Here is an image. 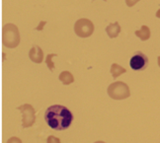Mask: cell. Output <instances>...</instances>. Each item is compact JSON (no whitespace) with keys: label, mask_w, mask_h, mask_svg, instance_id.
I'll return each instance as SVG.
<instances>
[{"label":"cell","mask_w":160,"mask_h":143,"mask_svg":"<svg viewBox=\"0 0 160 143\" xmlns=\"http://www.w3.org/2000/svg\"><path fill=\"white\" fill-rule=\"evenodd\" d=\"M134 34L137 37H138L141 41H147L150 38V30L148 27L145 26V25H142L140 30L135 31Z\"/></svg>","instance_id":"cell-9"},{"label":"cell","mask_w":160,"mask_h":143,"mask_svg":"<svg viewBox=\"0 0 160 143\" xmlns=\"http://www.w3.org/2000/svg\"><path fill=\"white\" fill-rule=\"evenodd\" d=\"M94 143H105V142H104V141H96Z\"/></svg>","instance_id":"cell-19"},{"label":"cell","mask_w":160,"mask_h":143,"mask_svg":"<svg viewBox=\"0 0 160 143\" xmlns=\"http://www.w3.org/2000/svg\"><path fill=\"white\" fill-rule=\"evenodd\" d=\"M47 143H60V139L55 137V136H48V139H47Z\"/></svg>","instance_id":"cell-13"},{"label":"cell","mask_w":160,"mask_h":143,"mask_svg":"<svg viewBox=\"0 0 160 143\" xmlns=\"http://www.w3.org/2000/svg\"><path fill=\"white\" fill-rule=\"evenodd\" d=\"M17 110H19L22 114V127L27 128L31 127L36 121V116H35V110L31 105L25 104L17 107Z\"/></svg>","instance_id":"cell-5"},{"label":"cell","mask_w":160,"mask_h":143,"mask_svg":"<svg viewBox=\"0 0 160 143\" xmlns=\"http://www.w3.org/2000/svg\"><path fill=\"white\" fill-rule=\"evenodd\" d=\"M155 16L157 17V18H159V19H160V9L156 12V14H155Z\"/></svg>","instance_id":"cell-17"},{"label":"cell","mask_w":160,"mask_h":143,"mask_svg":"<svg viewBox=\"0 0 160 143\" xmlns=\"http://www.w3.org/2000/svg\"><path fill=\"white\" fill-rule=\"evenodd\" d=\"M157 61H158V65H159V67H160V57H158V58H157Z\"/></svg>","instance_id":"cell-18"},{"label":"cell","mask_w":160,"mask_h":143,"mask_svg":"<svg viewBox=\"0 0 160 143\" xmlns=\"http://www.w3.org/2000/svg\"><path fill=\"white\" fill-rule=\"evenodd\" d=\"M46 23H47L46 21H42V22L40 23V26H39V27H37V28H36V30H38V31H41V30L42 29V27H44L45 25H46Z\"/></svg>","instance_id":"cell-16"},{"label":"cell","mask_w":160,"mask_h":143,"mask_svg":"<svg viewBox=\"0 0 160 143\" xmlns=\"http://www.w3.org/2000/svg\"><path fill=\"white\" fill-rule=\"evenodd\" d=\"M58 57L57 53H50L47 55V58H46V63L48 67V69H50L52 72L54 70V63L52 62V57Z\"/></svg>","instance_id":"cell-12"},{"label":"cell","mask_w":160,"mask_h":143,"mask_svg":"<svg viewBox=\"0 0 160 143\" xmlns=\"http://www.w3.org/2000/svg\"><path fill=\"white\" fill-rule=\"evenodd\" d=\"M120 32H121V27L118 22L111 23L106 27V33L111 39L117 38V37L119 36Z\"/></svg>","instance_id":"cell-8"},{"label":"cell","mask_w":160,"mask_h":143,"mask_svg":"<svg viewBox=\"0 0 160 143\" xmlns=\"http://www.w3.org/2000/svg\"><path fill=\"white\" fill-rule=\"evenodd\" d=\"M110 72L112 73L113 75V78L116 80V78H118L121 74L122 73H126L127 72V69L124 67H122L121 65L117 64V63H113L112 66H111V69H110Z\"/></svg>","instance_id":"cell-11"},{"label":"cell","mask_w":160,"mask_h":143,"mask_svg":"<svg viewBox=\"0 0 160 143\" xmlns=\"http://www.w3.org/2000/svg\"><path fill=\"white\" fill-rule=\"evenodd\" d=\"M6 143H22V141H21V139L19 137H16V136H14V137L9 138Z\"/></svg>","instance_id":"cell-14"},{"label":"cell","mask_w":160,"mask_h":143,"mask_svg":"<svg viewBox=\"0 0 160 143\" xmlns=\"http://www.w3.org/2000/svg\"><path fill=\"white\" fill-rule=\"evenodd\" d=\"M29 57L35 63H41L44 60V52L39 46H33L29 52Z\"/></svg>","instance_id":"cell-7"},{"label":"cell","mask_w":160,"mask_h":143,"mask_svg":"<svg viewBox=\"0 0 160 143\" xmlns=\"http://www.w3.org/2000/svg\"><path fill=\"white\" fill-rule=\"evenodd\" d=\"M107 93L114 100H124L131 96L128 86L122 81H117L111 84L108 87Z\"/></svg>","instance_id":"cell-3"},{"label":"cell","mask_w":160,"mask_h":143,"mask_svg":"<svg viewBox=\"0 0 160 143\" xmlns=\"http://www.w3.org/2000/svg\"><path fill=\"white\" fill-rule=\"evenodd\" d=\"M148 65V57L141 52H135L130 60V66L135 71L144 70Z\"/></svg>","instance_id":"cell-6"},{"label":"cell","mask_w":160,"mask_h":143,"mask_svg":"<svg viewBox=\"0 0 160 143\" xmlns=\"http://www.w3.org/2000/svg\"><path fill=\"white\" fill-rule=\"evenodd\" d=\"M74 32L80 38H87L94 32V25L89 19L81 18L74 24Z\"/></svg>","instance_id":"cell-4"},{"label":"cell","mask_w":160,"mask_h":143,"mask_svg":"<svg viewBox=\"0 0 160 143\" xmlns=\"http://www.w3.org/2000/svg\"><path fill=\"white\" fill-rule=\"evenodd\" d=\"M45 121L51 128L54 130H65L73 121V115L64 106L53 105L45 111Z\"/></svg>","instance_id":"cell-1"},{"label":"cell","mask_w":160,"mask_h":143,"mask_svg":"<svg viewBox=\"0 0 160 143\" xmlns=\"http://www.w3.org/2000/svg\"><path fill=\"white\" fill-rule=\"evenodd\" d=\"M20 42V33L17 26L8 23L2 28V43L8 48L16 47Z\"/></svg>","instance_id":"cell-2"},{"label":"cell","mask_w":160,"mask_h":143,"mask_svg":"<svg viewBox=\"0 0 160 143\" xmlns=\"http://www.w3.org/2000/svg\"><path fill=\"white\" fill-rule=\"evenodd\" d=\"M92 1H96V0H92ZM104 1H107V0H104Z\"/></svg>","instance_id":"cell-20"},{"label":"cell","mask_w":160,"mask_h":143,"mask_svg":"<svg viewBox=\"0 0 160 143\" xmlns=\"http://www.w3.org/2000/svg\"><path fill=\"white\" fill-rule=\"evenodd\" d=\"M138 1H140V0H126V3H127V5L128 6V7H132V6H133L134 4H137Z\"/></svg>","instance_id":"cell-15"},{"label":"cell","mask_w":160,"mask_h":143,"mask_svg":"<svg viewBox=\"0 0 160 143\" xmlns=\"http://www.w3.org/2000/svg\"><path fill=\"white\" fill-rule=\"evenodd\" d=\"M58 79L62 82L63 85H69L74 82V77L69 71H62L59 74Z\"/></svg>","instance_id":"cell-10"}]
</instances>
